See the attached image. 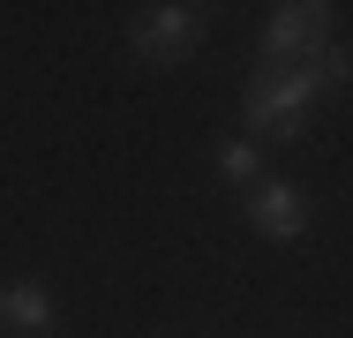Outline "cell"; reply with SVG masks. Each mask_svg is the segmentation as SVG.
Wrapping results in <instances>:
<instances>
[{
    "mask_svg": "<svg viewBox=\"0 0 353 338\" xmlns=\"http://www.w3.org/2000/svg\"><path fill=\"white\" fill-rule=\"evenodd\" d=\"M323 98V83H316V61H293V68H271V75H256L248 83V128L256 135H293L301 128V113Z\"/></svg>",
    "mask_w": 353,
    "mask_h": 338,
    "instance_id": "1",
    "label": "cell"
},
{
    "mask_svg": "<svg viewBox=\"0 0 353 338\" xmlns=\"http://www.w3.org/2000/svg\"><path fill=\"white\" fill-rule=\"evenodd\" d=\"M203 30H211V15L203 8H143V23L128 30V53L136 61H150V68H173V61H188L196 46H203Z\"/></svg>",
    "mask_w": 353,
    "mask_h": 338,
    "instance_id": "2",
    "label": "cell"
},
{
    "mask_svg": "<svg viewBox=\"0 0 353 338\" xmlns=\"http://www.w3.org/2000/svg\"><path fill=\"white\" fill-rule=\"evenodd\" d=\"M331 15H339V8H308V0H285V8H271V30H263V61H271V68L316 61V46H323Z\"/></svg>",
    "mask_w": 353,
    "mask_h": 338,
    "instance_id": "3",
    "label": "cell"
},
{
    "mask_svg": "<svg viewBox=\"0 0 353 338\" xmlns=\"http://www.w3.org/2000/svg\"><path fill=\"white\" fill-rule=\"evenodd\" d=\"M0 331H15V338H53V293L30 286V278H8V286H0Z\"/></svg>",
    "mask_w": 353,
    "mask_h": 338,
    "instance_id": "4",
    "label": "cell"
},
{
    "mask_svg": "<svg viewBox=\"0 0 353 338\" xmlns=\"http://www.w3.org/2000/svg\"><path fill=\"white\" fill-rule=\"evenodd\" d=\"M248 218H256L271 241H293V233L308 226V196H301L293 181H263V188L248 196Z\"/></svg>",
    "mask_w": 353,
    "mask_h": 338,
    "instance_id": "5",
    "label": "cell"
},
{
    "mask_svg": "<svg viewBox=\"0 0 353 338\" xmlns=\"http://www.w3.org/2000/svg\"><path fill=\"white\" fill-rule=\"evenodd\" d=\"M218 166H225L233 181H256V143H225V150H218Z\"/></svg>",
    "mask_w": 353,
    "mask_h": 338,
    "instance_id": "6",
    "label": "cell"
}]
</instances>
